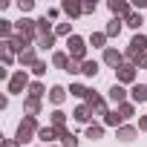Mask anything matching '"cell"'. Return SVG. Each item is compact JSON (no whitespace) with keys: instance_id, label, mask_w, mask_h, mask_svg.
I'll return each mask as SVG.
<instances>
[{"instance_id":"6da1fadb","label":"cell","mask_w":147,"mask_h":147,"mask_svg":"<svg viewBox=\"0 0 147 147\" xmlns=\"http://www.w3.org/2000/svg\"><path fill=\"white\" fill-rule=\"evenodd\" d=\"M144 49H147V38H144V35H136V38L130 40V49H127V55H130V58H138Z\"/></svg>"},{"instance_id":"7a4b0ae2","label":"cell","mask_w":147,"mask_h":147,"mask_svg":"<svg viewBox=\"0 0 147 147\" xmlns=\"http://www.w3.org/2000/svg\"><path fill=\"white\" fill-rule=\"evenodd\" d=\"M32 133H35V118L29 115V118L18 127V138H20V141H29V136H32Z\"/></svg>"},{"instance_id":"3957f363","label":"cell","mask_w":147,"mask_h":147,"mask_svg":"<svg viewBox=\"0 0 147 147\" xmlns=\"http://www.w3.org/2000/svg\"><path fill=\"white\" fill-rule=\"evenodd\" d=\"M69 52H72V61H81V58H84V40L72 35V38H69Z\"/></svg>"},{"instance_id":"277c9868","label":"cell","mask_w":147,"mask_h":147,"mask_svg":"<svg viewBox=\"0 0 147 147\" xmlns=\"http://www.w3.org/2000/svg\"><path fill=\"white\" fill-rule=\"evenodd\" d=\"M110 9H113V15H124V18H130V6H127V3H121V0H113Z\"/></svg>"},{"instance_id":"5b68a950","label":"cell","mask_w":147,"mask_h":147,"mask_svg":"<svg viewBox=\"0 0 147 147\" xmlns=\"http://www.w3.org/2000/svg\"><path fill=\"white\" fill-rule=\"evenodd\" d=\"M23 87H26V75H23V72H18V75L12 78V87H9V90H12V92H20Z\"/></svg>"},{"instance_id":"8992f818","label":"cell","mask_w":147,"mask_h":147,"mask_svg":"<svg viewBox=\"0 0 147 147\" xmlns=\"http://www.w3.org/2000/svg\"><path fill=\"white\" fill-rule=\"evenodd\" d=\"M104 61H107L110 66H118V63H121V52H115V49H107V52H104Z\"/></svg>"},{"instance_id":"52a82bcc","label":"cell","mask_w":147,"mask_h":147,"mask_svg":"<svg viewBox=\"0 0 147 147\" xmlns=\"http://www.w3.org/2000/svg\"><path fill=\"white\" fill-rule=\"evenodd\" d=\"M133 75H136V72H133L130 63H121V66H118V78H121V81H133Z\"/></svg>"},{"instance_id":"ba28073f","label":"cell","mask_w":147,"mask_h":147,"mask_svg":"<svg viewBox=\"0 0 147 147\" xmlns=\"http://www.w3.org/2000/svg\"><path fill=\"white\" fill-rule=\"evenodd\" d=\"M133 101H147V87L136 84V87H133Z\"/></svg>"},{"instance_id":"9c48e42d","label":"cell","mask_w":147,"mask_h":147,"mask_svg":"<svg viewBox=\"0 0 147 147\" xmlns=\"http://www.w3.org/2000/svg\"><path fill=\"white\" fill-rule=\"evenodd\" d=\"M81 72H84V75H95V72H98V63H95V61H84V63H81Z\"/></svg>"},{"instance_id":"30bf717a","label":"cell","mask_w":147,"mask_h":147,"mask_svg":"<svg viewBox=\"0 0 147 147\" xmlns=\"http://www.w3.org/2000/svg\"><path fill=\"white\" fill-rule=\"evenodd\" d=\"M49 98H52L55 104H61V101H63V90H61V87H52V92H49Z\"/></svg>"},{"instance_id":"8fae6325","label":"cell","mask_w":147,"mask_h":147,"mask_svg":"<svg viewBox=\"0 0 147 147\" xmlns=\"http://www.w3.org/2000/svg\"><path fill=\"white\" fill-rule=\"evenodd\" d=\"M110 98L121 104V101H124V90H121V87H113V90H110Z\"/></svg>"},{"instance_id":"7c38bea8","label":"cell","mask_w":147,"mask_h":147,"mask_svg":"<svg viewBox=\"0 0 147 147\" xmlns=\"http://www.w3.org/2000/svg\"><path fill=\"white\" fill-rule=\"evenodd\" d=\"M133 136H136V130H133V127H121V130H118V138H124V141H130Z\"/></svg>"},{"instance_id":"4fadbf2b","label":"cell","mask_w":147,"mask_h":147,"mask_svg":"<svg viewBox=\"0 0 147 147\" xmlns=\"http://www.w3.org/2000/svg\"><path fill=\"white\" fill-rule=\"evenodd\" d=\"M63 9H66V12H69L72 18H75V15H81V12H84V6H78V3H66Z\"/></svg>"},{"instance_id":"5bb4252c","label":"cell","mask_w":147,"mask_h":147,"mask_svg":"<svg viewBox=\"0 0 147 147\" xmlns=\"http://www.w3.org/2000/svg\"><path fill=\"white\" fill-rule=\"evenodd\" d=\"M61 141H63V147H78V138L72 136V133H66V136H63Z\"/></svg>"},{"instance_id":"9a60e30c","label":"cell","mask_w":147,"mask_h":147,"mask_svg":"<svg viewBox=\"0 0 147 147\" xmlns=\"http://www.w3.org/2000/svg\"><path fill=\"white\" fill-rule=\"evenodd\" d=\"M141 23H144V20H141V15H130V18H127V26H133V29H138Z\"/></svg>"},{"instance_id":"2e32d148","label":"cell","mask_w":147,"mask_h":147,"mask_svg":"<svg viewBox=\"0 0 147 147\" xmlns=\"http://www.w3.org/2000/svg\"><path fill=\"white\" fill-rule=\"evenodd\" d=\"M20 61H23V63H38V61H35V52H32V49L20 52Z\"/></svg>"},{"instance_id":"e0dca14e","label":"cell","mask_w":147,"mask_h":147,"mask_svg":"<svg viewBox=\"0 0 147 147\" xmlns=\"http://www.w3.org/2000/svg\"><path fill=\"white\" fill-rule=\"evenodd\" d=\"M52 61H55V66H69V58H66L63 52H58V55H55Z\"/></svg>"},{"instance_id":"ac0fdd59","label":"cell","mask_w":147,"mask_h":147,"mask_svg":"<svg viewBox=\"0 0 147 147\" xmlns=\"http://www.w3.org/2000/svg\"><path fill=\"white\" fill-rule=\"evenodd\" d=\"M104 121H107V124H110V127H115V124H121V121H124V118H121V115H118V113H110V115H107V118H104Z\"/></svg>"},{"instance_id":"d6986e66","label":"cell","mask_w":147,"mask_h":147,"mask_svg":"<svg viewBox=\"0 0 147 147\" xmlns=\"http://www.w3.org/2000/svg\"><path fill=\"white\" fill-rule=\"evenodd\" d=\"M118 115H121V118H130V115H133V107H130V104H121V107H118Z\"/></svg>"},{"instance_id":"ffe728a7","label":"cell","mask_w":147,"mask_h":147,"mask_svg":"<svg viewBox=\"0 0 147 147\" xmlns=\"http://www.w3.org/2000/svg\"><path fill=\"white\" fill-rule=\"evenodd\" d=\"M75 118H78V121H87V118H90V110H87V107H78V110H75Z\"/></svg>"},{"instance_id":"44dd1931","label":"cell","mask_w":147,"mask_h":147,"mask_svg":"<svg viewBox=\"0 0 147 147\" xmlns=\"http://www.w3.org/2000/svg\"><path fill=\"white\" fill-rule=\"evenodd\" d=\"M118 32H121V23H118V20H113V23L107 26V35H118Z\"/></svg>"},{"instance_id":"7402d4cb","label":"cell","mask_w":147,"mask_h":147,"mask_svg":"<svg viewBox=\"0 0 147 147\" xmlns=\"http://www.w3.org/2000/svg\"><path fill=\"white\" fill-rule=\"evenodd\" d=\"M55 133H58V130H49V127H46V130H38V136H40L43 141H49V138H52Z\"/></svg>"},{"instance_id":"603a6c76","label":"cell","mask_w":147,"mask_h":147,"mask_svg":"<svg viewBox=\"0 0 147 147\" xmlns=\"http://www.w3.org/2000/svg\"><path fill=\"white\" fill-rule=\"evenodd\" d=\"M38 107H40L38 98H29V101H26V110H29V113H38Z\"/></svg>"},{"instance_id":"cb8c5ba5","label":"cell","mask_w":147,"mask_h":147,"mask_svg":"<svg viewBox=\"0 0 147 147\" xmlns=\"http://www.w3.org/2000/svg\"><path fill=\"white\" fill-rule=\"evenodd\" d=\"M87 136H90V138H101V127H90Z\"/></svg>"},{"instance_id":"d4e9b609","label":"cell","mask_w":147,"mask_h":147,"mask_svg":"<svg viewBox=\"0 0 147 147\" xmlns=\"http://www.w3.org/2000/svg\"><path fill=\"white\" fill-rule=\"evenodd\" d=\"M69 92H72V95H87V90H84V87H81V84H75V87H72V90H69Z\"/></svg>"},{"instance_id":"484cf974","label":"cell","mask_w":147,"mask_h":147,"mask_svg":"<svg viewBox=\"0 0 147 147\" xmlns=\"http://www.w3.org/2000/svg\"><path fill=\"white\" fill-rule=\"evenodd\" d=\"M40 46H52V35H40Z\"/></svg>"},{"instance_id":"4316f807","label":"cell","mask_w":147,"mask_h":147,"mask_svg":"<svg viewBox=\"0 0 147 147\" xmlns=\"http://www.w3.org/2000/svg\"><path fill=\"white\" fill-rule=\"evenodd\" d=\"M32 95H35V98L43 95V87H40V84H32Z\"/></svg>"},{"instance_id":"83f0119b","label":"cell","mask_w":147,"mask_h":147,"mask_svg":"<svg viewBox=\"0 0 147 147\" xmlns=\"http://www.w3.org/2000/svg\"><path fill=\"white\" fill-rule=\"evenodd\" d=\"M35 72H38V75H43V72H46V63H40V61H38V63H35Z\"/></svg>"},{"instance_id":"f1b7e54d","label":"cell","mask_w":147,"mask_h":147,"mask_svg":"<svg viewBox=\"0 0 147 147\" xmlns=\"http://www.w3.org/2000/svg\"><path fill=\"white\" fill-rule=\"evenodd\" d=\"M104 38H107V35H92V43H95V46H101V43H104Z\"/></svg>"},{"instance_id":"f546056e","label":"cell","mask_w":147,"mask_h":147,"mask_svg":"<svg viewBox=\"0 0 147 147\" xmlns=\"http://www.w3.org/2000/svg\"><path fill=\"white\" fill-rule=\"evenodd\" d=\"M138 127H141V130H147V118H141V124H138Z\"/></svg>"}]
</instances>
